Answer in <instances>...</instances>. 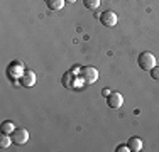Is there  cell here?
<instances>
[{"instance_id":"obj_1","label":"cell","mask_w":159,"mask_h":152,"mask_svg":"<svg viewBox=\"0 0 159 152\" xmlns=\"http://www.w3.org/2000/svg\"><path fill=\"white\" fill-rule=\"evenodd\" d=\"M137 64H139V68H141V69H144V71H151L154 66H156V58H154L152 52L144 51V52H141V54H139Z\"/></svg>"},{"instance_id":"obj_2","label":"cell","mask_w":159,"mask_h":152,"mask_svg":"<svg viewBox=\"0 0 159 152\" xmlns=\"http://www.w3.org/2000/svg\"><path fill=\"white\" fill-rule=\"evenodd\" d=\"M100 22L105 27H115L117 22H119V17L113 10H105V12L100 14Z\"/></svg>"},{"instance_id":"obj_3","label":"cell","mask_w":159,"mask_h":152,"mask_svg":"<svg viewBox=\"0 0 159 152\" xmlns=\"http://www.w3.org/2000/svg\"><path fill=\"white\" fill-rule=\"evenodd\" d=\"M10 137H12L14 144H17V145H24V144L29 140V132L25 130V128H16V130L10 134Z\"/></svg>"},{"instance_id":"obj_4","label":"cell","mask_w":159,"mask_h":152,"mask_svg":"<svg viewBox=\"0 0 159 152\" xmlns=\"http://www.w3.org/2000/svg\"><path fill=\"white\" fill-rule=\"evenodd\" d=\"M81 78L85 83H95L98 79V71L93 66H85L81 68Z\"/></svg>"},{"instance_id":"obj_5","label":"cell","mask_w":159,"mask_h":152,"mask_svg":"<svg viewBox=\"0 0 159 152\" xmlns=\"http://www.w3.org/2000/svg\"><path fill=\"white\" fill-rule=\"evenodd\" d=\"M107 105H108V108H113V110L120 108L124 105V96L120 93H110L107 96Z\"/></svg>"},{"instance_id":"obj_6","label":"cell","mask_w":159,"mask_h":152,"mask_svg":"<svg viewBox=\"0 0 159 152\" xmlns=\"http://www.w3.org/2000/svg\"><path fill=\"white\" fill-rule=\"evenodd\" d=\"M19 81H20L22 86H32L34 83H36V74H34V71H31V69H25L24 73L20 74Z\"/></svg>"},{"instance_id":"obj_7","label":"cell","mask_w":159,"mask_h":152,"mask_svg":"<svg viewBox=\"0 0 159 152\" xmlns=\"http://www.w3.org/2000/svg\"><path fill=\"white\" fill-rule=\"evenodd\" d=\"M24 71H25L24 66H22L20 63H17V61L9 66V76H12V78H20V74L24 73Z\"/></svg>"},{"instance_id":"obj_8","label":"cell","mask_w":159,"mask_h":152,"mask_svg":"<svg viewBox=\"0 0 159 152\" xmlns=\"http://www.w3.org/2000/svg\"><path fill=\"white\" fill-rule=\"evenodd\" d=\"M127 145L130 147V150L139 152V150H142V140L137 139V137H130V139H129V142H127Z\"/></svg>"},{"instance_id":"obj_9","label":"cell","mask_w":159,"mask_h":152,"mask_svg":"<svg viewBox=\"0 0 159 152\" xmlns=\"http://www.w3.org/2000/svg\"><path fill=\"white\" fill-rule=\"evenodd\" d=\"M64 2H66V0H46V5L51 10H61L64 7Z\"/></svg>"},{"instance_id":"obj_10","label":"cell","mask_w":159,"mask_h":152,"mask_svg":"<svg viewBox=\"0 0 159 152\" xmlns=\"http://www.w3.org/2000/svg\"><path fill=\"white\" fill-rule=\"evenodd\" d=\"M10 142H12V137H9V134L2 132V135H0V149H7L10 145Z\"/></svg>"},{"instance_id":"obj_11","label":"cell","mask_w":159,"mask_h":152,"mask_svg":"<svg viewBox=\"0 0 159 152\" xmlns=\"http://www.w3.org/2000/svg\"><path fill=\"white\" fill-rule=\"evenodd\" d=\"M16 130V127H14V123L10 120H5V122H2V132L3 134H12V132Z\"/></svg>"},{"instance_id":"obj_12","label":"cell","mask_w":159,"mask_h":152,"mask_svg":"<svg viewBox=\"0 0 159 152\" xmlns=\"http://www.w3.org/2000/svg\"><path fill=\"white\" fill-rule=\"evenodd\" d=\"M83 3H85V7L88 10H95L100 7V0H83Z\"/></svg>"},{"instance_id":"obj_13","label":"cell","mask_w":159,"mask_h":152,"mask_svg":"<svg viewBox=\"0 0 159 152\" xmlns=\"http://www.w3.org/2000/svg\"><path fill=\"white\" fill-rule=\"evenodd\" d=\"M151 78H152L154 81H159V66H154L152 69H151Z\"/></svg>"},{"instance_id":"obj_14","label":"cell","mask_w":159,"mask_h":152,"mask_svg":"<svg viewBox=\"0 0 159 152\" xmlns=\"http://www.w3.org/2000/svg\"><path fill=\"white\" fill-rule=\"evenodd\" d=\"M117 152H130V147L129 145H119L117 147Z\"/></svg>"},{"instance_id":"obj_15","label":"cell","mask_w":159,"mask_h":152,"mask_svg":"<svg viewBox=\"0 0 159 152\" xmlns=\"http://www.w3.org/2000/svg\"><path fill=\"white\" fill-rule=\"evenodd\" d=\"M102 95H103V96L107 95V96H108V95H110V91H108V90H103V91H102Z\"/></svg>"},{"instance_id":"obj_16","label":"cell","mask_w":159,"mask_h":152,"mask_svg":"<svg viewBox=\"0 0 159 152\" xmlns=\"http://www.w3.org/2000/svg\"><path fill=\"white\" fill-rule=\"evenodd\" d=\"M76 0H66V3H75Z\"/></svg>"}]
</instances>
